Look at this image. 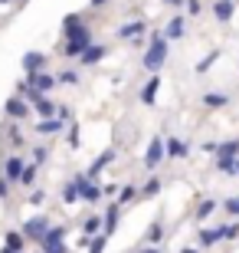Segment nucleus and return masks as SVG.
Returning a JSON list of instances; mask_svg holds the SVG:
<instances>
[]
</instances>
